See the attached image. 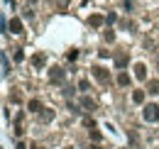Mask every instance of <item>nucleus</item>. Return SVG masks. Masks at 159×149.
Wrapping results in <instances>:
<instances>
[{"instance_id":"obj_1","label":"nucleus","mask_w":159,"mask_h":149,"mask_svg":"<svg viewBox=\"0 0 159 149\" xmlns=\"http://www.w3.org/2000/svg\"><path fill=\"white\" fill-rule=\"evenodd\" d=\"M144 120L147 122H157L159 120V105H144Z\"/></svg>"},{"instance_id":"obj_2","label":"nucleus","mask_w":159,"mask_h":149,"mask_svg":"<svg viewBox=\"0 0 159 149\" xmlns=\"http://www.w3.org/2000/svg\"><path fill=\"white\" fill-rule=\"evenodd\" d=\"M7 29H10L12 34H22V20L20 17H12V20H10V25H7Z\"/></svg>"},{"instance_id":"obj_3","label":"nucleus","mask_w":159,"mask_h":149,"mask_svg":"<svg viewBox=\"0 0 159 149\" xmlns=\"http://www.w3.org/2000/svg\"><path fill=\"white\" fill-rule=\"evenodd\" d=\"M64 78H66V74H64L61 69H52V74H49V81H52V83H64Z\"/></svg>"},{"instance_id":"obj_4","label":"nucleus","mask_w":159,"mask_h":149,"mask_svg":"<svg viewBox=\"0 0 159 149\" xmlns=\"http://www.w3.org/2000/svg\"><path fill=\"white\" fill-rule=\"evenodd\" d=\"M93 76L98 78L100 83H108V71H105V69H100V66H93Z\"/></svg>"},{"instance_id":"obj_5","label":"nucleus","mask_w":159,"mask_h":149,"mask_svg":"<svg viewBox=\"0 0 159 149\" xmlns=\"http://www.w3.org/2000/svg\"><path fill=\"white\" fill-rule=\"evenodd\" d=\"M135 76H137L139 81H144L147 78V66L144 64H135Z\"/></svg>"},{"instance_id":"obj_6","label":"nucleus","mask_w":159,"mask_h":149,"mask_svg":"<svg viewBox=\"0 0 159 149\" xmlns=\"http://www.w3.org/2000/svg\"><path fill=\"white\" fill-rule=\"evenodd\" d=\"M147 93H152V95L159 93V81H157V78H152V81L147 83Z\"/></svg>"},{"instance_id":"obj_7","label":"nucleus","mask_w":159,"mask_h":149,"mask_svg":"<svg viewBox=\"0 0 159 149\" xmlns=\"http://www.w3.org/2000/svg\"><path fill=\"white\" fill-rule=\"evenodd\" d=\"M44 61H47V56H44V54H34V56H32L34 69H42V66H44Z\"/></svg>"},{"instance_id":"obj_8","label":"nucleus","mask_w":159,"mask_h":149,"mask_svg":"<svg viewBox=\"0 0 159 149\" xmlns=\"http://www.w3.org/2000/svg\"><path fill=\"white\" fill-rule=\"evenodd\" d=\"M118 86H122V88H125V86H130V76L125 74V71L118 74Z\"/></svg>"},{"instance_id":"obj_9","label":"nucleus","mask_w":159,"mask_h":149,"mask_svg":"<svg viewBox=\"0 0 159 149\" xmlns=\"http://www.w3.org/2000/svg\"><path fill=\"white\" fill-rule=\"evenodd\" d=\"M81 108H86V110H93V108H96V103H93L91 98H81Z\"/></svg>"},{"instance_id":"obj_10","label":"nucleus","mask_w":159,"mask_h":149,"mask_svg":"<svg viewBox=\"0 0 159 149\" xmlns=\"http://www.w3.org/2000/svg\"><path fill=\"white\" fill-rule=\"evenodd\" d=\"M88 22H91V27H100V25H103V17H100V15H91Z\"/></svg>"},{"instance_id":"obj_11","label":"nucleus","mask_w":159,"mask_h":149,"mask_svg":"<svg viewBox=\"0 0 159 149\" xmlns=\"http://www.w3.org/2000/svg\"><path fill=\"white\" fill-rule=\"evenodd\" d=\"M132 100H135V103H144V91H135V93H132Z\"/></svg>"},{"instance_id":"obj_12","label":"nucleus","mask_w":159,"mask_h":149,"mask_svg":"<svg viewBox=\"0 0 159 149\" xmlns=\"http://www.w3.org/2000/svg\"><path fill=\"white\" fill-rule=\"evenodd\" d=\"M27 108H30L32 112H39L42 110V103H39V100H30V105H27Z\"/></svg>"},{"instance_id":"obj_13","label":"nucleus","mask_w":159,"mask_h":149,"mask_svg":"<svg viewBox=\"0 0 159 149\" xmlns=\"http://www.w3.org/2000/svg\"><path fill=\"white\" fill-rule=\"evenodd\" d=\"M66 59H69V61H76V59H79V49H69V52H66Z\"/></svg>"},{"instance_id":"obj_14","label":"nucleus","mask_w":159,"mask_h":149,"mask_svg":"<svg viewBox=\"0 0 159 149\" xmlns=\"http://www.w3.org/2000/svg\"><path fill=\"white\" fill-rule=\"evenodd\" d=\"M115 66L122 69V66H127V56H118V61H115Z\"/></svg>"},{"instance_id":"obj_15","label":"nucleus","mask_w":159,"mask_h":149,"mask_svg":"<svg viewBox=\"0 0 159 149\" xmlns=\"http://www.w3.org/2000/svg\"><path fill=\"white\" fill-rule=\"evenodd\" d=\"M91 139H93V142H100V132L98 130H91Z\"/></svg>"},{"instance_id":"obj_16","label":"nucleus","mask_w":159,"mask_h":149,"mask_svg":"<svg viewBox=\"0 0 159 149\" xmlns=\"http://www.w3.org/2000/svg\"><path fill=\"white\" fill-rule=\"evenodd\" d=\"M105 20H108V25H113V22H118V15H115V12H110Z\"/></svg>"},{"instance_id":"obj_17","label":"nucleus","mask_w":159,"mask_h":149,"mask_svg":"<svg viewBox=\"0 0 159 149\" xmlns=\"http://www.w3.org/2000/svg\"><path fill=\"white\" fill-rule=\"evenodd\" d=\"M2 69H5V74H10V64H7V59L2 56Z\"/></svg>"},{"instance_id":"obj_18","label":"nucleus","mask_w":159,"mask_h":149,"mask_svg":"<svg viewBox=\"0 0 159 149\" xmlns=\"http://www.w3.org/2000/svg\"><path fill=\"white\" fill-rule=\"evenodd\" d=\"M79 88H81V91H88V81H86V78H83V81L79 83Z\"/></svg>"},{"instance_id":"obj_19","label":"nucleus","mask_w":159,"mask_h":149,"mask_svg":"<svg viewBox=\"0 0 159 149\" xmlns=\"http://www.w3.org/2000/svg\"><path fill=\"white\" fill-rule=\"evenodd\" d=\"M22 59H25V54H22L20 49H17V52H15V61H22Z\"/></svg>"},{"instance_id":"obj_20","label":"nucleus","mask_w":159,"mask_h":149,"mask_svg":"<svg viewBox=\"0 0 159 149\" xmlns=\"http://www.w3.org/2000/svg\"><path fill=\"white\" fill-rule=\"evenodd\" d=\"M15 149H27V147H25V144H22V142H20V144H17V147H15Z\"/></svg>"},{"instance_id":"obj_21","label":"nucleus","mask_w":159,"mask_h":149,"mask_svg":"<svg viewBox=\"0 0 159 149\" xmlns=\"http://www.w3.org/2000/svg\"><path fill=\"white\" fill-rule=\"evenodd\" d=\"M30 149H39V147H37V144H32V147H30Z\"/></svg>"}]
</instances>
